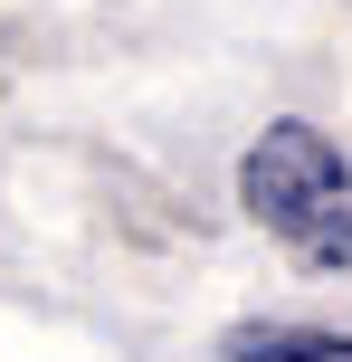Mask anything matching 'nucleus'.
Wrapping results in <instances>:
<instances>
[{
  "mask_svg": "<svg viewBox=\"0 0 352 362\" xmlns=\"http://www.w3.org/2000/svg\"><path fill=\"white\" fill-rule=\"evenodd\" d=\"M238 210L277 238L296 267L352 276V163L324 124L277 115L257 144L238 153Z\"/></svg>",
  "mask_w": 352,
  "mask_h": 362,
  "instance_id": "obj_1",
  "label": "nucleus"
},
{
  "mask_svg": "<svg viewBox=\"0 0 352 362\" xmlns=\"http://www.w3.org/2000/svg\"><path fill=\"white\" fill-rule=\"evenodd\" d=\"M219 362H352V334L334 325H238Z\"/></svg>",
  "mask_w": 352,
  "mask_h": 362,
  "instance_id": "obj_2",
  "label": "nucleus"
}]
</instances>
